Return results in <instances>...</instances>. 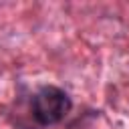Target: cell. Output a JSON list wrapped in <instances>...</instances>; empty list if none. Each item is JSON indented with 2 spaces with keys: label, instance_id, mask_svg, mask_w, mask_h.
I'll return each mask as SVG.
<instances>
[{
  "label": "cell",
  "instance_id": "1",
  "mask_svg": "<svg viewBox=\"0 0 129 129\" xmlns=\"http://www.w3.org/2000/svg\"><path fill=\"white\" fill-rule=\"evenodd\" d=\"M73 109L69 93L56 85H42L30 99V115L40 127H52L67 119Z\"/></svg>",
  "mask_w": 129,
  "mask_h": 129
}]
</instances>
